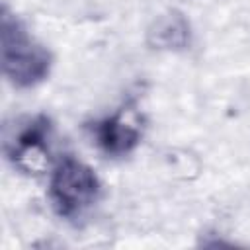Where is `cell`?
<instances>
[{"label": "cell", "mask_w": 250, "mask_h": 250, "mask_svg": "<svg viewBox=\"0 0 250 250\" xmlns=\"http://www.w3.org/2000/svg\"><path fill=\"white\" fill-rule=\"evenodd\" d=\"M2 68L16 88H31L43 82L51 70V53L29 35L20 18L2 10Z\"/></svg>", "instance_id": "6da1fadb"}, {"label": "cell", "mask_w": 250, "mask_h": 250, "mask_svg": "<svg viewBox=\"0 0 250 250\" xmlns=\"http://www.w3.org/2000/svg\"><path fill=\"white\" fill-rule=\"evenodd\" d=\"M98 195L100 180L88 164L72 156H64L53 168L49 180V199L61 217H80L96 203Z\"/></svg>", "instance_id": "7a4b0ae2"}, {"label": "cell", "mask_w": 250, "mask_h": 250, "mask_svg": "<svg viewBox=\"0 0 250 250\" xmlns=\"http://www.w3.org/2000/svg\"><path fill=\"white\" fill-rule=\"evenodd\" d=\"M51 119L43 113L18 119L4 137L8 160L23 174L45 172L51 156Z\"/></svg>", "instance_id": "3957f363"}, {"label": "cell", "mask_w": 250, "mask_h": 250, "mask_svg": "<svg viewBox=\"0 0 250 250\" xmlns=\"http://www.w3.org/2000/svg\"><path fill=\"white\" fill-rule=\"evenodd\" d=\"M92 137L102 152L117 158L129 154L141 143L143 125L135 109L121 107L119 111L96 121L92 125Z\"/></svg>", "instance_id": "277c9868"}, {"label": "cell", "mask_w": 250, "mask_h": 250, "mask_svg": "<svg viewBox=\"0 0 250 250\" xmlns=\"http://www.w3.org/2000/svg\"><path fill=\"white\" fill-rule=\"evenodd\" d=\"M191 29L188 20L180 12H168L154 20L148 27L146 41L152 49L162 51H180L189 45Z\"/></svg>", "instance_id": "5b68a950"}]
</instances>
